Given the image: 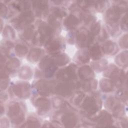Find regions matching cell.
I'll return each instance as SVG.
<instances>
[{
	"label": "cell",
	"instance_id": "cell-1",
	"mask_svg": "<svg viewBox=\"0 0 128 128\" xmlns=\"http://www.w3.org/2000/svg\"><path fill=\"white\" fill-rule=\"evenodd\" d=\"M94 100L92 98L88 99L86 101V103L85 104L86 108H88V110L90 111V112H94V110H96V106L95 105Z\"/></svg>",
	"mask_w": 128,
	"mask_h": 128
},
{
	"label": "cell",
	"instance_id": "cell-2",
	"mask_svg": "<svg viewBox=\"0 0 128 128\" xmlns=\"http://www.w3.org/2000/svg\"><path fill=\"white\" fill-rule=\"evenodd\" d=\"M64 120L66 124H68H68H72H72H74V122H75V120L74 118L72 116H67L64 118Z\"/></svg>",
	"mask_w": 128,
	"mask_h": 128
}]
</instances>
